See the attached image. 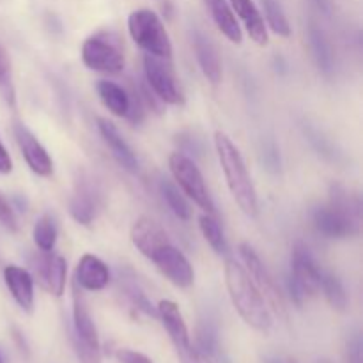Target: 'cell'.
Returning <instances> with one entry per match:
<instances>
[{
    "label": "cell",
    "instance_id": "5bb4252c",
    "mask_svg": "<svg viewBox=\"0 0 363 363\" xmlns=\"http://www.w3.org/2000/svg\"><path fill=\"white\" fill-rule=\"evenodd\" d=\"M30 264L39 286L53 296H62L67 277L66 259L59 254H53V250L41 252L30 259Z\"/></svg>",
    "mask_w": 363,
    "mask_h": 363
},
{
    "label": "cell",
    "instance_id": "44dd1931",
    "mask_svg": "<svg viewBox=\"0 0 363 363\" xmlns=\"http://www.w3.org/2000/svg\"><path fill=\"white\" fill-rule=\"evenodd\" d=\"M229 2L234 14H238L240 20L243 21L250 39H254L259 46L268 45V28H266L264 18L254 0H229Z\"/></svg>",
    "mask_w": 363,
    "mask_h": 363
},
{
    "label": "cell",
    "instance_id": "836d02e7",
    "mask_svg": "<svg viewBox=\"0 0 363 363\" xmlns=\"http://www.w3.org/2000/svg\"><path fill=\"white\" fill-rule=\"evenodd\" d=\"M116 357L119 363H152L151 358L145 357L140 351L133 350H119L116 353Z\"/></svg>",
    "mask_w": 363,
    "mask_h": 363
},
{
    "label": "cell",
    "instance_id": "ffe728a7",
    "mask_svg": "<svg viewBox=\"0 0 363 363\" xmlns=\"http://www.w3.org/2000/svg\"><path fill=\"white\" fill-rule=\"evenodd\" d=\"M308 45H311L312 57H314L319 71L326 78H332L335 73V53H333V46L326 32L315 21L308 25Z\"/></svg>",
    "mask_w": 363,
    "mask_h": 363
},
{
    "label": "cell",
    "instance_id": "d590c367",
    "mask_svg": "<svg viewBox=\"0 0 363 363\" xmlns=\"http://www.w3.org/2000/svg\"><path fill=\"white\" fill-rule=\"evenodd\" d=\"M315 4H318V7L321 11H325V13H330V0H314Z\"/></svg>",
    "mask_w": 363,
    "mask_h": 363
},
{
    "label": "cell",
    "instance_id": "83f0119b",
    "mask_svg": "<svg viewBox=\"0 0 363 363\" xmlns=\"http://www.w3.org/2000/svg\"><path fill=\"white\" fill-rule=\"evenodd\" d=\"M57 223L52 215H43L39 216L35 222L34 230H32V238H34L35 247L41 252H52L57 243Z\"/></svg>",
    "mask_w": 363,
    "mask_h": 363
},
{
    "label": "cell",
    "instance_id": "e0dca14e",
    "mask_svg": "<svg viewBox=\"0 0 363 363\" xmlns=\"http://www.w3.org/2000/svg\"><path fill=\"white\" fill-rule=\"evenodd\" d=\"M110 272L108 266L99 257L92 254L82 255L74 272V284L85 291H101L108 286Z\"/></svg>",
    "mask_w": 363,
    "mask_h": 363
},
{
    "label": "cell",
    "instance_id": "4316f807",
    "mask_svg": "<svg viewBox=\"0 0 363 363\" xmlns=\"http://www.w3.org/2000/svg\"><path fill=\"white\" fill-rule=\"evenodd\" d=\"M325 293L326 301L330 303V307L337 312H344L347 308V293L346 287H344L342 280L337 275L328 272H323L321 277V289Z\"/></svg>",
    "mask_w": 363,
    "mask_h": 363
},
{
    "label": "cell",
    "instance_id": "8992f818",
    "mask_svg": "<svg viewBox=\"0 0 363 363\" xmlns=\"http://www.w3.org/2000/svg\"><path fill=\"white\" fill-rule=\"evenodd\" d=\"M69 340L80 363H101V346L94 321L91 318L87 303L78 291L73 287V321L69 328Z\"/></svg>",
    "mask_w": 363,
    "mask_h": 363
},
{
    "label": "cell",
    "instance_id": "2e32d148",
    "mask_svg": "<svg viewBox=\"0 0 363 363\" xmlns=\"http://www.w3.org/2000/svg\"><path fill=\"white\" fill-rule=\"evenodd\" d=\"M98 131L101 135L103 142L106 144V147L110 149L112 156L116 158V162L123 167L128 172H137L138 170V158L133 152V149L130 147L124 137L121 135V131L117 130V126L113 123H110L108 119H98Z\"/></svg>",
    "mask_w": 363,
    "mask_h": 363
},
{
    "label": "cell",
    "instance_id": "7402d4cb",
    "mask_svg": "<svg viewBox=\"0 0 363 363\" xmlns=\"http://www.w3.org/2000/svg\"><path fill=\"white\" fill-rule=\"evenodd\" d=\"M206 7H208L209 14H211L213 21L218 27V30L229 39L230 43L240 45L243 41V32H241L240 23L236 20L233 7H230L229 0H204Z\"/></svg>",
    "mask_w": 363,
    "mask_h": 363
},
{
    "label": "cell",
    "instance_id": "1f68e13d",
    "mask_svg": "<svg viewBox=\"0 0 363 363\" xmlns=\"http://www.w3.org/2000/svg\"><path fill=\"white\" fill-rule=\"evenodd\" d=\"M363 342L358 328L347 332L344 339V363H363Z\"/></svg>",
    "mask_w": 363,
    "mask_h": 363
},
{
    "label": "cell",
    "instance_id": "ba28073f",
    "mask_svg": "<svg viewBox=\"0 0 363 363\" xmlns=\"http://www.w3.org/2000/svg\"><path fill=\"white\" fill-rule=\"evenodd\" d=\"M82 60L92 71L121 73L124 69V53L117 34L101 30L89 35L82 45Z\"/></svg>",
    "mask_w": 363,
    "mask_h": 363
},
{
    "label": "cell",
    "instance_id": "d6986e66",
    "mask_svg": "<svg viewBox=\"0 0 363 363\" xmlns=\"http://www.w3.org/2000/svg\"><path fill=\"white\" fill-rule=\"evenodd\" d=\"M4 282L20 308L32 312L34 308V277L20 266L9 264L4 269Z\"/></svg>",
    "mask_w": 363,
    "mask_h": 363
},
{
    "label": "cell",
    "instance_id": "52a82bcc",
    "mask_svg": "<svg viewBox=\"0 0 363 363\" xmlns=\"http://www.w3.org/2000/svg\"><path fill=\"white\" fill-rule=\"evenodd\" d=\"M323 269L315 262L307 245L296 243L291 254V272L287 275V291L298 307L305 305L308 298L315 296L321 289Z\"/></svg>",
    "mask_w": 363,
    "mask_h": 363
},
{
    "label": "cell",
    "instance_id": "f546056e",
    "mask_svg": "<svg viewBox=\"0 0 363 363\" xmlns=\"http://www.w3.org/2000/svg\"><path fill=\"white\" fill-rule=\"evenodd\" d=\"M262 7H264L266 14V23L268 27L275 32L277 35H282V38H289L291 35V25L287 20L286 13H284V7L279 0H261Z\"/></svg>",
    "mask_w": 363,
    "mask_h": 363
},
{
    "label": "cell",
    "instance_id": "ab89813d",
    "mask_svg": "<svg viewBox=\"0 0 363 363\" xmlns=\"http://www.w3.org/2000/svg\"><path fill=\"white\" fill-rule=\"evenodd\" d=\"M293 363H296V362H294V360H293Z\"/></svg>",
    "mask_w": 363,
    "mask_h": 363
},
{
    "label": "cell",
    "instance_id": "6da1fadb",
    "mask_svg": "<svg viewBox=\"0 0 363 363\" xmlns=\"http://www.w3.org/2000/svg\"><path fill=\"white\" fill-rule=\"evenodd\" d=\"M131 243L149 261L155 262L156 268L174 284L186 289L194 284L195 273L186 255L174 247L165 230L155 220L142 216L131 227Z\"/></svg>",
    "mask_w": 363,
    "mask_h": 363
},
{
    "label": "cell",
    "instance_id": "5b68a950",
    "mask_svg": "<svg viewBox=\"0 0 363 363\" xmlns=\"http://www.w3.org/2000/svg\"><path fill=\"white\" fill-rule=\"evenodd\" d=\"M128 30L135 45L140 46L147 55L160 59H172V43L162 18L151 9H135L128 18Z\"/></svg>",
    "mask_w": 363,
    "mask_h": 363
},
{
    "label": "cell",
    "instance_id": "f1b7e54d",
    "mask_svg": "<svg viewBox=\"0 0 363 363\" xmlns=\"http://www.w3.org/2000/svg\"><path fill=\"white\" fill-rule=\"evenodd\" d=\"M121 291H123L124 298H126L128 303L135 308L137 312L149 315V318H158V312L152 307V303L149 301V298L145 296L144 291L138 287V284L133 282V279H121Z\"/></svg>",
    "mask_w": 363,
    "mask_h": 363
},
{
    "label": "cell",
    "instance_id": "8d00e7d4",
    "mask_svg": "<svg viewBox=\"0 0 363 363\" xmlns=\"http://www.w3.org/2000/svg\"><path fill=\"white\" fill-rule=\"evenodd\" d=\"M266 363H293V360H287V362H282L279 360V358H275V360H268Z\"/></svg>",
    "mask_w": 363,
    "mask_h": 363
},
{
    "label": "cell",
    "instance_id": "277c9868",
    "mask_svg": "<svg viewBox=\"0 0 363 363\" xmlns=\"http://www.w3.org/2000/svg\"><path fill=\"white\" fill-rule=\"evenodd\" d=\"M215 147L230 195L247 216L259 215V199L240 149L223 131L215 133Z\"/></svg>",
    "mask_w": 363,
    "mask_h": 363
},
{
    "label": "cell",
    "instance_id": "484cf974",
    "mask_svg": "<svg viewBox=\"0 0 363 363\" xmlns=\"http://www.w3.org/2000/svg\"><path fill=\"white\" fill-rule=\"evenodd\" d=\"M160 194H162L163 201L167 202V206L170 208V211L177 216L183 222H188L191 218V209L188 201L184 199L183 191L177 188V184L174 181L162 179L160 181Z\"/></svg>",
    "mask_w": 363,
    "mask_h": 363
},
{
    "label": "cell",
    "instance_id": "cb8c5ba5",
    "mask_svg": "<svg viewBox=\"0 0 363 363\" xmlns=\"http://www.w3.org/2000/svg\"><path fill=\"white\" fill-rule=\"evenodd\" d=\"M195 353L201 363L204 360L213 362L220 354L218 328L211 319H204L197 326V340H195Z\"/></svg>",
    "mask_w": 363,
    "mask_h": 363
},
{
    "label": "cell",
    "instance_id": "7c38bea8",
    "mask_svg": "<svg viewBox=\"0 0 363 363\" xmlns=\"http://www.w3.org/2000/svg\"><path fill=\"white\" fill-rule=\"evenodd\" d=\"M156 312H158L160 321L165 326L167 333H169L170 340L176 347L181 363H201L197 353H195L194 344H191L190 332H188V326L184 323L179 307L174 301L162 300L156 307Z\"/></svg>",
    "mask_w": 363,
    "mask_h": 363
},
{
    "label": "cell",
    "instance_id": "3957f363",
    "mask_svg": "<svg viewBox=\"0 0 363 363\" xmlns=\"http://www.w3.org/2000/svg\"><path fill=\"white\" fill-rule=\"evenodd\" d=\"M225 284L230 301L241 319L250 328L268 333L273 325L272 314H269L268 305H266L262 294L259 293L257 286L241 262L234 261V259H229L225 262Z\"/></svg>",
    "mask_w": 363,
    "mask_h": 363
},
{
    "label": "cell",
    "instance_id": "d6a6232c",
    "mask_svg": "<svg viewBox=\"0 0 363 363\" xmlns=\"http://www.w3.org/2000/svg\"><path fill=\"white\" fill-rule=\"evenodd\" d=\"M0 223L6 227L9 233H18V218L13 206L0 195Z\"/></svg>",
    "mask_w": 363,
    "mask_h": 363
},
{
    "label": "cell",
    "instance_id": "4fadbf2b",
    "mask_svg": "<svg viewBox=\"0 0 363 363\" xmlns=\"http://www.w3.org/2000/svg\"><path fill=\"white\" fill-rule=\"evenodd\" d=\"M101 208V191L89 174L82 172L69 199V213L80 225H91Z\"/></svg>",
    "mask_w": 363,
    "mask_h": 363
},
{
    "label": "cell",
    "instance_id": "603a6c76",
    "mask_svg": "<svg viewBox=\"0 0 363 363\" xmlns=\"http://www.w3.org/2000/svg\"><path fill=\"white\" fill-rule=\"evenodd\" d=\"M99 99L108 108L110 113L117 117H126L130 112V92L119 84L110 80H99L96 85Z\"/></svg>",
    "mask_w": 363,
    "mask_h": 363
},
{
    "label": "cell",
    "instance_id": "4dcf8cb0",
    "mask_svg": "<svg viewBox=\"0 0 363 363\" xmlns=\"http://www.w3.org/2000/svg\"><path fill=\"white\" fill-rule=\"evenodd\" d=\"M0 96L6 99L7 105L14 106L16 92H14L13 73H11V60L2 45H0Z\"/></svg>",
    "mask_w": 363,
    "mask_h": 363
},
{
    "label": "cell",
    "instance_id": "9c48e42d",
    "mask_svg": "<svg viewBox=\"0 0 363 363\" xmlns=\"http://www.w3.org/2000/svg\"><path fill=\"white\" fill-rule=\"evenodd\" d=\"M169 167L174 176V181L181 188L183 195H186L190 201H194V204L199 206L204 213L215 215V202H213L211 195H209L204 176L199 170L197 163L190 156L184 155V152H172L169 158Z\"/></svg>",
    "mask_w": 363,
    "mask_h": 363
},
{
    "label": "cell",
    "instance_id": "7a4b0ae2",
    "mask_svg": "<svg viewBox=\"0 0 363 363\" xmlns=\"http://www.w3.org/2000/svg\"><path fill=\"white\" fill-rule=\"evenodd\" d=\"M314 227L330 240H346L360 234L362 204L360 197L346 186L335 183L330 186V201L312 213Z\"/></svg>",
    "mask_w": 363,
    "mask_h": 363
},
{
    "label": "cell",
    "instance_id": "9a60e30c",
    "mask_svg": "<svg viewBox=\"0 0 363 363\" xmlns=\"http://www.w3.org/2000/svg\"><path fill=\"white\" fill-rule=\"evenodd\" d=\"M14 137L32 172L41 177H48L53 172V162L34 133L23 123H14Z\"/></svg>",
    "mask_w": 363,
    "mask_h": 363
},
{
    "label": "cell",
    "instance_id": "ac0fdd59",
    "mask_svg": "<svg viewBox=\"0 0 363 363\" xmlns=\"http://www.w3.org/2000/svg\"><path fill=\"white\" fill-rule=\"evenodd\" d=\"M191 41H194L195 57L201 66L204 77L211 82L213 85H218L222 82V60H220L218 50L213 45L211 39L201 30H194L191 34Z\"/></svg>",
    "mask_w": 363,
    "mask_h": 363
},
{
    "label": "cell",
    "instance_id": "8fae6325",
    "mask_svg": "<svg viewBox=\"0 0 363 363\" xmlns=\"http://www.w3.org/2000/svg\"><path fill=\"white\" fill-rule=\"evenodd\" d=\"M144 73L145 84L149 85V89L155 92L160 101L169 103V105H183L184 96L177 85V78L170 66V60L145 53Z\"/></svg>",
    "mask_w": 363,
    "mask_h": 363
},
{
    "label": "cell",
    "instance_id": "d4e9b609",
    "mask_svg": "<svg viewBox=\"0 0 363 363\" xmlns=\"http://www.w3.org/2000/svg\"><path fill=\"white\" fill-rule=\"evenodd\" d=\"M199 227H201L202 236L206 238V241L209 243V247L216 252L218 255H227L229 254V243H227V238L223 234L222 225L216 220L215 215L211 213H204L199 218Z\"/></svg>",
    "mask_w": 363,
    "mask_h": 363
},
{
    "label": "cell",
    "instance_id": "f35d334b",
    "mask_svg": "<svg viewBox=\"0 0 363 363\" xmlns=\"http://www.w3.org/2000/svg\"><path fill=\"white\" fill-rule=\"evenodd\" d=\"M0 363H4V362H2V357H0Z\"/></svg>",
    "mask_w": 363,
    "mask_h": 363
},
{
    "label": "cell",
    "instance_id": "30bf717a",
    "mask_svg": "<svg viewBox=\"0 0 363 363\" xmlns=\"http://www.w3.org/2000/svg\"><path fill=\"white\" fill-rule=\"evenodd\" d=\"M238 252H240L241 264L247 268L248 275L252 277L254 284L257 286L259 293L262 294L266 303L272 305L277 312L280 314H286V301H284V294L280 291L279 284L273 279L272 272L266 268V264L262 262V259L259 257L257 252L254 250V247H250L248 243H241L238 247Z\"/></svg>",
    "mask_w": 363,
    "mask_h": 363
},
{
    "label": "cell",
    "instance_id": "e575fe53",
    "mask_svg": "<svg viewBox=\"0 0 363 363\" xmlns=\"http://www.w3.org/2000/svg\"><path fill=\"white\" fill-rule=\"evenodd\" d=\"M13 170V162H11V156L7 152V149L4 147L2 140H0V172L7 174Z\"/></svg>",
    "mask_w": 363,
    "mask_h": 363
},
{
    "label": "cell",
    "instance_id": "74e56055",
    "mask_svg": "<svg viewBox=\"0 0 363 363\" xmlns=\"http://www.w3.org/2000/svg\"><path fill=\"white\" fill-rule=\"evenodd\" d=\"M318 363H332V362L326 360V358H321V360H318Z\"/></svg>",
    "mask_w": 363,
    "mask_h": 363
}]
</instances>
